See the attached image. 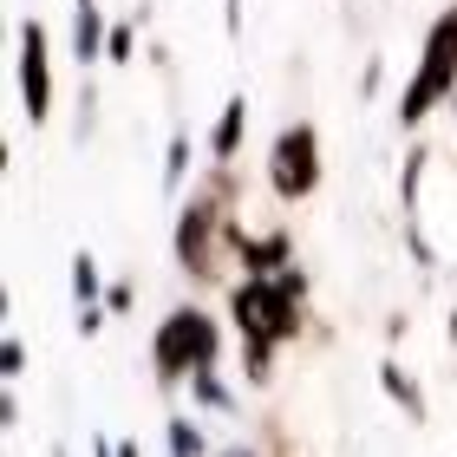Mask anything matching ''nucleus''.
<instances>
[{
  "label": "nucleus",
  "mask_w": 457,
  "mask_h": 457,
  "mask_svg": "<svg viewBox=\"0 0 457 457\" xmlns=\"http://www.w3.org/2000/svg\"><path fill=\"white\" fill-rule=\"evenodd\" d=\"M216 353H222V327L203 314V307H170V320L151 334L157 386H177V379H196V372H210Z\"/></svg>",
  "instance_id": "1"
},
{
  "label": "nucleus",
  "mask_w": 457,
  "mask_h": 457,
  "mask_svg": "<svg viewBox=\"0 0 457 457\" xmlns=\"http://www.w3.org/2000/svg\"><path fill=\"white\" fill-rule=\"evenodd\" d=\"M222 248H242V222L228 216V203H216L210 190H196L177 216V262L190 281H216L222 275Z\"/></svg>",
  "instance_id": "2"
},
{
  "label": "nucleus",
  "mask_w": 457,
  "mask_h": 457,
  "mask_svg": "<svg viewBox=\"0 0 457 457\" xmlns=\"http://www.w3.org/2000/svg\"><path fill=\"white\" fill-rule=\"evenodd\" d=\"M268 190L281 203H301L320 190V131L314 124H287V131L268 144Z\"/></svg>",
  "instance_id": "3"
},
{
  "label": "nucleus",
  "mask_w": 457,
  "mask_h": 457,
  "mask_svg": "<svg viewBox=\"0 0 457 457\" xmlns=\"http://www.w3.org/2000/svg\"><path fill=\"white\" fill-rule=\"evenodd\" d=\"M46 20H20V105L33 124L53 118V66H46Z\"/></svg>",
  "instance_id": "4"
},
{
  "label": "nucleus",
  "mask_w": 457,
  "mask_h": 457,
  "mask_svg": "<svg viewBox=\"0 0 457 457\" xmlns=\"http://www.w3.org/2000/svg\"><path fill=\"white\" fill-rule=\"evenodd\" d=\"M451 92H457V72H445V66H431V59H419L411 86L399 92V124H405V131H411V124H425L431 105H445Z\"/></svg>",
  "instance_id": "5"
},
{
  "label": "nucleus",
  "mask_w": 457,
  "mask_h": 457,
  "mask_svg": "<svg viewBox=\"0 0 457 457\" xmlns=\"http://www.w3.org/2000/svg\"><path fill=\"white\" fill-rule=\"evenodd\" d=\"M236 262L248 268V281H275L281 268H295V236H287V228H262V236H242Z\"/></svg>",
  "instance_id": "6"
},
{
  "label": "nucleus",
  "mask_w": 457,
  "mask_h": 457,
  "mask_svg": "<svg viewBox=\"0 0 457 457\" xmlns=\"http://www.w3.org/2000/svg\"><path fill=\"white\" fill-rule=\"evenodd\" d=\"M242 131H248V98L236 92V98L222 105L216 131H210V157H216V163H236V151H242Z\"/></svg>",
  "instance_id": "7"
},
{
  "label": "nucleus",
  "mask_w": 457,
  "mask_h": 457,
  "mask_svg": "<svg viewBox=\"0 0 457 457\" xmlns=\"http://www.w3.org/2000/svg\"><path fill=\"white\" fill-rule=\"evenodd\" d=\"M98 46H112L105 13H98V7H79V20H72V59H79V66H92Z\"/></svg>",
  "instance_id": "8"
},
{
  "label": "nucleus",
  "mask_w": 457,
  "mask_h": 457,
  "mask_svg": "<svg viewBox=\"0 0 457 457\" xmlns=\"http://www.w3.org/2000/svg\"><path fill=\"white\" fill-rule=\"evenodd\" d=\"M379 386L392 392V405H399L411 425H425V392H419V379H405V366H399V360H386V366H379Z\"/></svg>",
  "instance_id": "9"
},
{
  "label": "nucleus",
  "mask_w": 457,
  "mask_h": 457,
  "mask_svg": "<svg viewBox=\"0 0 457 457\" xmlns=\"http://www.w3.org/2000/svg\"><path fill=\"white\" fill-rule=\"evenodd\" d=\"M425 59H431V66H445V72H457V7H445L438 20H431V33H425Z\"/></svg>",
  "instance_id": "10"
},
{
  "label": "nucleus",
  "mask_w": 457,
  "mask_h": 457,
  "mask_svg": "<svg viewBox=\"0 0 457 457\" xmlns=\"http://www.w3.org/2000/svg\"><path fill=\"white\" fill-rule=\"evenodd\" d=\"M163 431H170V457H216L210 451V431H203L196 419H170Z\"/></svg>",
  "instance_id": "11"
},
{
  "label": "nucleus",
  "mask_w": 457,
  "mask_h": 457,
  "mask_svg": "<svg viewBox=\"0 0 457 457\" xmlns=\"http://www.w3.org/2000/svg\"><path fill=\"white\" fill-rule=\"evenodd\" d=\"M242 372H248L255 386L275 379V340H268V334H248V340H242Z\"/></svg>",
  "instance_id": "12"
},
{
  "label": "nucleus",
  "mask_w": 457,
  "mask_h": 457,
  "mask_svg": "<svg viewBox=\"0 0 457 457\" xmlns=\"http://www.w3.org/2000/svg\"><path fill=\"white\" fill-rule=\"evenodd\" d=\"M190 399H196L203 411H236V392H228L216 372H196V379H190Z\"/></svg>",
  "instance_id": "13"
},
{
  "label": "nucleus",
  "mask_w": 457,
  "mask_h": 457,
  "mask_svg": "<svg viewBox=\"0 0 457 457\" xmlns=\"http://www.w3.org/2000/svg\"><path fill=\"white\" fill-rule=\"evenodd\" d=\"M72 295H79V307H92V301H98V262L86 255V248L72 255Z\"/></svg>",
  "instance_id": "14"
},
{
  "label": "nucleus",
  "mask_w": 457,
  "mask_h": 457,
  "mask_svg": "<svg viewBox=\"0 0 457 457\" xmlns=\"http://www.w3.org/2000/svg\"><path fill=\"white\" fill-rule=\"evenodd\" d=\"M183 177H190V131H177V137H170V151H163V183L177 190Z\"/></svg>",
  "instance_id": "15"
},
{
  "label": "nucleus",
  "mask_w": 457,
  "mask_h": 457,
  "mask_svg": "<svg viewBox=\"0 0 457 457\" xmlns=\"http://www.w3.org/2000/svg\"><path fill=\"white\" fill-rule=\"evenodd\" d=\"M112 320V307L105 301H92V307H79V340H98V327Z\"/></svg>",
  "instance_id": "16"
},
{
  "label": "nucleus",
  "mask_w": 457,
  "mask_h": 457,
  "mask_svg": "<svg viewBox=\"0 0 457 457\" xmlns=\"http://www.w3.org/2000/svg\"><path fill=\"white\" fill-rule=\"evenodd\" d=\"M0 366H7V379H20V372H27V340H20V334H7V346H0Z\"/></svg>",
  "instance_id": "17"
},
{
  "label": "nucleus",
  "mask_w": 457,
  "mask_h": 457,
  "mask_svg": "<svg viewBox=\"0 0 457 457\" xmlns=\"http://www.w3.org/2000/svg\"><path fill=\"white\" fill-rule=\"evenodd\" d=\"M112 59H131L137 53V20H124V27H112V46H105Z\"/></svg>",
  "instance_id": "18"
},
{
  "label": "nucleus",
  "mask_w": 457,
  "mask_h": 457,
  "mask_svg": "<svg viewBox=\"0 0 457 457\" xmlns=\"http://www.w3.org/2000/svg\"><path fill=\"white\" fill-rule=\"evenodd\" d=\"M131 301H137L131 281H112V287H105V307H112V314H131Z\"/></svg>",
  "instance_id": "19"
},
{
  "label": "nucleus",
  "mask_w": 457,
  "mask_h": 457,
  "mask_svg": "<svg viewBox=\"0 0 457 457\" xmlns=\"http://www.w3.org/2000/svg\"><path fill=\"white\" fill-rule=\"evenodd\" d=\"M379 79H386V66H379V59H366V72H360V98L379 92Z\"/></svg>",
  "instance_id": "20"
},
{
  "label": "nucleus",
  "mask_w": 457,
  "mask_h": 457,
  "mask_svg": "<svg viewBox=\"0 0 457 457\" xmlns=\"http://www.w3.org/2000/svg\"><path fill=\"white\" fill-rule=\"evenodd\" d=\"M222 20H228V33H242V0H228V13H222Z\"/></svg>",
  "instance_id": "21"
},
{
  "label": "nucleus",
  "mask_w": 457,
  "mask_h": 457,
  "mask_svg": "<svg viewBox=\"0 0 457 457\" xmlns=\"http://www.w3.org/2000/svg\"><path fill=\"white\" fill-rule=\"evenodd\" d=\"M92 457H118V451H112V445H105V438H92Z\"/></svg>",
  "instance_id": "22"
},
{
  "label": "nucleus",
  "mask_w": 457,
  "mask_h": 457,
  "mask_svg": "<svg viewBox=\"0 0 457 457\" xmlns=\"http://www.w3.org/2000/svg\"><path fill=\"white\" fill-rule=\"evenodd\" d=\"M216 457H255V451H248V445H228V451H216Z\"/></svg>",
  "instance_id": "23"
},
{
  "label": "nucleus",
  "mask_w": 457,
  "mask_h": 457,
  "mask_svg": "<svg viewBox=\"0 0 457 457\" xmlns=\"http://www.w3.org/2000/svg\"><path fill=\"white\" fill-rule=\"evenodd\" d=\"M118 457H144V451H137V445H118Z\"/></svg>",
  "instance_id": "24"
},
{
  "label": "nucleus",
  "mask_w": 457,
  "mask_h": 457,
  "mask_svg": "<svg viewBox=\"0 0 457 457\" xmlns=\"http://www.w3.org/2000/svg\"><path fill=\"white\" fill-rule=\"evenodd\" d=\"M79 7H98V0H79Z\"/></svg>",
  "instance_id": "25"
},
{
  "label": "nucleus",
  "mask_w": 457,
  "mask_h": 457,
  "mask_svg": "<svg viewBox=\"0 0 457 457\" xmlns=\"http://www.w3.org/2000/svg\"><path fill=\"white\" fill-rule=\"evenodd\" d=\"M451 112H457V92H451Z\"/></svg>",
  "instance_id": "26"
}]
</instances>
